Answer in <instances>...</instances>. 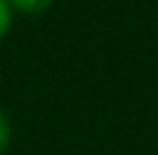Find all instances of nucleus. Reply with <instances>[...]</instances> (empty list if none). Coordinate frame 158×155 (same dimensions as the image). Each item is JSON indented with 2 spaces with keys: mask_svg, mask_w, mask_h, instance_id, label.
Here are the masks:
<instances>
[{
  "mask_svg": "<svg viewBox=\"0 0 158 155\" xmlns=\"http://www.w3.org/2000/svg\"><path fill=\"white\" fill-rule=\"evenodd\" d=\"M8 6H11L14 11H19V14H28V17H33V14H42V11H47V8L53 6V0H8Z\"/></svg>",
  "mask_w": 158,
  "mask_h": 155,
  "instance_id": "1",
  "label": "nucleus"
},
{
  "mask_svg": "<svg viewBox=\"0 0 158 155\" xmlns=\"http://www.w3.org/2000/svg\"><path fill=\"white\" fill-rule=\"evenodd\" d=\"M11 139H14V128H11V119H8V114L0 108V155L8 153V147H11Z\"/></svg>",
  "mask_w": 158,
  "mask_h": 155,
  "instance_id": "2",
  "label": "nucleus"
},
{
  "mask_svg": "<svg viewBox=\"0 0 158 155\" xmlns=\"http://www.w3.org/2000/svg\"><path fill=\"white\" fill-rule=\"evenodd\" d=\"M14 22V8L8 6V0H0V39H6V33L11 31Z\"/></svg>",
  "mask_w": 158,
  "mask_h": 155,
  "instance_id": "3",
  "label": "nucleus"
}]
</instances>
